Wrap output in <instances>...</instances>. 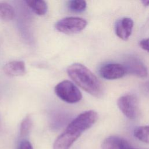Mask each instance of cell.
I'll return each instance as SVG.
<instances>
[{"label":"cell","mask_w":149,"mask_h":149,"mask_svg":"<svg viewBox=\"0 0 149 149\" xmlns=\"http://www.w3.org/2000/svg\"><path fill=\"white\" fill-rule=\"evenodd\" d=\"M97 119L98 114L95 111L88 110L80 113L56 138L53 149H69L81 134L90 128Z\"/></svg>","instance_id":"cell-1"},{"label":"cell","mask_w":149,"mask_h":149,"mask_svg":"<svg viewBox=\"0 0 149 149\" xmlns=\"http://www.w3.org/2000/svg\"><path fill=\"white\" fill-rule=\"evenodd\" d=\"M70 78L80 88L93 96L100 97L104 93V87L97 76L86 66L74 63L67 69Z\"/></svg>","instance_id":"cell-2"},{"label":"cell","mask_w":149,"mask_h":149,"mask_svg":"<svg viewBox=\"0 0 149 149\" xmlns=\"http://www.w3.org/2000/svg\"><path fill=\"white\" fill-rule=\"evenodd\" d=\"M54 91L61 100L68 103H76L82 98V94L79 88L72 81L68 80L58 83L55 87Z\"/></svg>","instance_id":"cell-3"},{"label":"cell","mask_w":149,"mask_h":149,"mask_svg":"<svg viewBox=\"0 0 149 149\" xmlns=\"http://www.w3.org/2000/svg\"><path fill=\"white\" fill-rule=\"evenodd\" d=\"M87 24V21L79 17H66L58 20L55 24V29L65 34L76 33L82 31Z\"/></svg>","instance_id":"cell-4"},{"label":"cell","mask_w":149,"mask_h":149,"mask_svg":"<svg viewBox=\"0 0 149 149\" xmlns=\"http://www.w3.org/2000/svg\"><path fill=\"white\" fill-rule=\"evenodd\" d=\"M117 105L123 115L130 119L136 118L139 109L137 98L133 94H125L119 98Z\"/></svg>","instance_id":"cell-5"},{"label":"cell","mask_w":149,"mask_h":149,"mask_svg":"<svg viewBox=\"0 0 149 149\" xmlns=\"http://www.w3.org/2000/svg\"><path fill=\"white\" fill-rule=\"evenodd\" d=\"M126 74H130L139 77L144 78L148 75V71L144 64L137 58L129 56L123 63Z\"/></svg>","instance_id":"cell-6"},{"label":"cell","mask_w":149,"mask_h":149,"mask_svg":"<svg viewBox=\"0 0 149 149\" xmlns=\"http://www.w3.org/2000/svg\"><path fill=\"white\" fill-rule=\"evenodd\" d=\"M99 73L102 78L107 80L120 79L126 74L123 65L116 63H108L102 65Z\"/></svg>","instance_id":"cell-7"},{"label":"cell","mask_w":149,"mask_h":149,"mask_svg":"<svg viewBox=\"0 0 149 149\" xmlns=\"http://www.w3.org/2000/svg\"><path fill=\"white\" fill-rule=\"evenodd\" d=\"M134 22L130 17H123L116 23L115 30L116 35L120 39L126 41L132 34Z\"/></svg>","instance_id":"cell-8"},{"label":"cell","mask_w":149,"mask_h":149,"mask_svg":"<svg viewBox=\"0 0 149 149\" xmlns=\"http://www.w3.org/2000/svg\"><path fill=\"white\" fill-rule=\"evenodd\" d=\"M102 149H135L125 139L111 136L107 137L103 141Z\"/></svg>","instance_id":"cell-9"},{"label":"cell","mask_w":149,"mask_h":149,"mask_svg":"<svg viewBox=\"0 0 149 149\" xmlns=\"http://www.w3.org/2000/svg\"><path fill=\"white\" fill-rule=\"evenodd\" d=\"M4 73L8 76H23L26 73V66L22 61H13L5 64L3 68Z\"/></svg>","instance_id":"cell-10"},{"label":"cell","mask_w":149,"mask_h":149,"mask_svg":"<svg viewBox=\"0 0 149 149\" xmlns=\"http://www.w3.org/2000/svg\"><path fill=\"white\" fill-rule=\"evenodd\" d=\"M27 5L38 15L42 16L46 13L48 9L47 3L42 0H29L26 1Z\"/></svg>","instance_id":"cell-11"},{"label":"cell","mask_w":149,"mask_h":149,"mask_svg":"<svg viewBox=\"0 0 149 149\" xmlns=\"http://www.w3.org/2000/svg\"><path fill=\"white\" fill-rule=\"evenodd\" d=\"M15 9L12 6L6 2H0V19L4 21H10L14 19Z\"/></svg>","instance_id":"cell-12"},{"label":"cell","mask_w":149,"mask_h":149,"mask_svg":"<svg viewBox=\"0 0 149 149\" xmlns=\"http://www.w3.org/2000/svg\"><path fill=\"white\" fill-rule=\"evenodd\" d=\"M133 134L140 141L149 144V125L136 127L134 129Z\"/></svg>","instance_id":"cell-13"},{"label":"cell","mask_w":149,"mask_h":149,"mask_svg":"<svg viewBox=\"0 0 149 149\" xmlns=\"http://www.w3.org/2000/svg\"><path fill=\"white\" fill-rule=\"evenodd\" d=\"M32 126V120L29 115L25 116L22 120L20 127V135L22 138H24L29 134Z\"/></svg>","instance_id":"cell-14"},{"label":"cell","mask_w":149,"mask_h":149,"mask_svg":"<svg viewBox=\"0 0 149 149\" xmlns=\"http://www.w3.org/2000/svg\"><path fill=\"white\" fill-rule=\"evenodd\" d=\"M68 6L69 9L73 12H81L86 9L87 3L85 1L73 0L68 2Z\"/></svg>","instance_id":"cell-15"},{"label":"cell","mask_w":149,"mask_h":149,"mask_svg":"<svg viewBox=\"0 0 149 149\" xmlns=\"http://www.w3.org/2000/svg\"><path fill=\"white\" fill-rule=\"evenodd\" d=\"M17 149H33V147L29 141L23 140L19 143Z\"/></svg>","instance_id":"cell-16"},{"label":"cell","mask_w":149,"mask_h":149,"mask_svg":"<svg viewBox=\"0 0 149 149\" xmlns=\"http://www.w3.org/2000/svg\"><path fill=\"white\" fill-rule=\"evenodd\" d=\"M139 44L141 48L149 52V38L141 40Z\"/></svg>","instance_id":"cell-17"},{"label":"cell","mask_w":149,"mask_h":149,"mask_svg":"<svg viewBox=\"0 0 149 149\" xmlns=\"http://www.w3.org/2000/svg\"><path fill=\"white\" fill-rule=\"evenodd\" d=\"M143 88L146 92H147V93H149V81H148L144 84Z\"/></svg>","instance_id":"cell-18"},{"label":"cell","mask_w":149,"mask_h":149,"mask_svg":"<svg viewBox=\"0 0 149 149\" xmlns=\"http://www.w3.org/2000/svg\"><path fill=\"white\" fill-rule=\"evenodd\" d=\"M141 3L145 6H149V1L148 0H143L141 1Z\"/></svg>","instance_id":"cell-19"},{"label":"cell","mask_w":149,"mask_h":149,"mask_svg":"<svg viewBox=\"0 0 149 149\" xmlns=\"http://www.w3.org/2000/svg\"><path fill=\"white\" fill-rule=\"evenodd\" d=\"M135 149H138V148H135Z\"/></svg>","instance_id":"cell-20"},{"label":"cell","mask_w":149,"mask_h":149,"mask_svg":"<svg viewBox=\"0 0 149 149\" xmlns=\"http://www.w3.org/2000/svg\"><path fill=\"white\" fill-rule=\"evenodd\" d=\"M0 125H1V124H0Z\"/></svg>","instance_id":"cell-21"}]
</instances>
